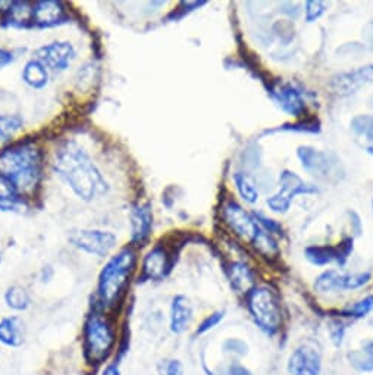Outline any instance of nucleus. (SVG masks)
<instances>
[{"label": "nucleus", "mask_w": 373, "mask_h": 375, "mask_svg": "<svg viewBox=\"0 0 373 375\" xmlns=\"http://www.w3.org/2000/svg\"><path fill=\"white\" fill-rule=\"evenodd\" d=\"M204 371H206V375H215V374H213L210 369H207V368H204Z\"/></svg>", "instance_id": "c03bdc74"}, {"label": "nucleus", "mask_w": 373, "mask_h": 375, "mask_svg": "<svg viewBox=\"0 0 373 375\" xmlns=\"http://www.w3.org/2000/svg\"><path fill=\"white\" fill-rule=\"evenodd\" d=\"M329 331H331V338L334 345L338 347L343 345V338H344V327L341 323H334L331 324L329 327Z\"/></svg>", "instance_id": "f704fd0d"}, {"label": "nucleus", "mask_w": 373, "mask_h": 375, "mask_svg": "<svg viewBox=\"0 0 373 375\" xmlns=\"http://www.w3.org/2000/svg\"><path fill=\"white\" fill-rule=\"evenodd\" d=\"M53 171L84 202H92L109 191L100 169L78 143L65 141L56 149Z\"/></svg>", "instance_id": "f257e3e1"}, {"label": "nucleus", "mask_w": 373, "mask_h": 375, "mask_svg": "<svg viewBox=\"0 0 373 375\" xmlns=\"http://www.w3.org/2000/svg\"><path fill=\"white\" fill-rule=\"evenodd\" d=\"M6 305L13 311H27L31 305L30 293L23 287V285H12L5 293Z\"/></svg>", "instance_id": "b1692460"}, {"label": "nucleus", "mask_w": 373, "mask_h": 375, "mask_svg": "<svg viewBox=\"0 0 373 375\" xmlns=\"http://www.w3.org/2000/svg\"><path fill=\"white\" fill-rule=\"evenodd\" d=\"M322 358L314 347L300 346L288 359L290 375H321Z\"/></svg>", "instance_id": "ddd939ff"}, {"label": "nucleus", "mask_w": 373, "mask_h": 375, "mask_svg": "<svg viewBox=\"0 0 373 375\" xmlns=\"http://www.w3.org/2000/svg\"><path fill=\"white\" fill-rule=\"evenodd\" d=\"M351 130L354 134L365 137L366 141L373 143V117L372 115H359L353 118Z\"/></svg>", "instance_id": "bb28decb"}, {"label": "nucleus", "mask_w": 373, "mask_h": 375, "mask_svg": "<svg viewBox=\"0 0 373 375\" xmlns=\"http://www.w3.org/2000/svg\"><path fill=\"white\" fill-rule=\"evenodd\" d=\"M297 156L301 167L322 181L336 183L344 177L340 157L332 152H322L310 146H300Z\"/></svg>", "instance_id": "39448f33"}, {"label": "nucleus", "mask_w": 373, "mask_h": 375, "mask_svg": "<svg viewBox=\"0 0 373 375\" xmlns=\"http://www.w3.org/2000/svg\"><path fill=\"white\" fill-rule=\"evenodd\" d=\"M68 15L65 12L63 4L56 0H40L34 5L32 9V24L40 28H49L65 24Z\"/></svg>", "instance_id": "2eb2a0df"}, {"label": "nucleus", "mask_w": 373, "mask_h": 375, "mask_svg": "<svg viewBox=\"0 0 373 375\" xmlns=\"http://www.w3.org/2000/svg\"><path fill=\"white\" fill-rule=\"evenodd\" d=\"M222 217L237 236L248 243H253L262 233V227L250 213L245 212L237 202L228 201L222 208Z\"/></svg>", "instance_id": "1a4fd4ad"}, {"label": "nucleus", "mask_w": 373, "mask_h": 375, "mask_svg": "<svg viewBox=\"0 0 373 375\" xmlns=\"http://www.w3.org/2000/svg\"><path fill=\"white\" fill-rule=\"evenodd\" d=\"M225 316V312L224 311H218V312H213L212 315L206 316L203 321H202V324L199 326L197 328V334H204L207 331H210L212 328H215L221 321L224 319Z\"/></svg>", "instance_id": "473e14b6"}, {"label": "nucleus", "mask_w": 373, "mask_h": 375, "mask_svg": "<svg viewBox=\"0 0 373 375\" xmlns=\"http://www.w3.org/2000/svg\"><path fill=\"white\" fill-rule=\"evenodd\" d=\"M350 365L357 372H373V358L363 350H353L347 355Z\"/></svg>", "instance_id": "cd10ccee"}, {"label": "nucleus", "mask_w": 373, "mask_h": 375, "mask_svg": "<svg viewBox=\"0 0 373 375\" xmlns=\"http://www.w3.org/2000/svg\"><path fill=\"white\" fill-rule=\"evenodd\" d=\"M362 350L366 352L369 356H372V358H373V340L366 342V343L363 345V349H362Z\"/></svg>", "instance_id": "37998d69"}, {"label": "nucleus", "mask_w": 373, "mask_h": 375, "mask_svg": "<svg viewBox=\"0 0 373 375\" xmlns=\"http://www.w3.org/2000/svg\"><path fill=\"white\" fill-rule=\"evenodd\" d=\"M370 311H373V296H369V297L360 300V302H357L356 305L348 306L346 309V312L353 315V316H363V315H366Z\"/></svg>", "instance_id": "2f4dec72"}, {"label": "nucleus", "mask_w": 373, "mask_h": 375, "mask_svg": "<svg viewBox=\"0 0 373 375\" xmlns=\"http://www.w3.org/2000/svg\"><path fill=\"white\" fill-rule=\"evenodd\" d=\"M372 208H373V201H372Z\"/></svg>", "instance_id": "de8ad7c7"}, {"label": "nucleus", "mask_w": 373, "mask_h": 375, "mask_svg": "<svg viewBox=\"0 0 373 375\" xmlns=\"http://www.w3.org/2000/svg\"><path fill=\"white\" fill-rule=\"evenodd\" d=\"M279 11H281L282 13L288 15L290 18H297L298 13H300V8H298L297 5H293V4H282V5L279 6Z\"/></svg>", "instance_id": "4c0bfd02"}, {"label": "nucleus", "mask_w": 373, "mask_h": 375, "mask_svg": "<svg viewBox=\"0 0 373 375\" xmlns=\"http://www.w3.org/2000/svg\"><path fill=\"white\" fill-rule=\"evenodd\" d=\"M115 333L108 319L93 314L87 319L84 328V349L92 362H102L112 350Z\"/></svg>", "instance_id": "423d86ee"}, {"label": "nucleus", "mask_w": 373, "mask_h": 375, "mask_svg": "<svg viewBox=\"0 0 373 375\" xmlns=\"http://www.w3.org/2000/svg\"><path fill=\"white\" fill-rule=\"evenodd\" d=\"M250 309L257 327L269 335H274L281 327V306L278 296L269 287H255L247 294Z\"/></svg>", "instance_id": "20e7f679"}, {"label": "nucleus", "mask_w": 373, "mask_h": 375, "mask_svg": "<svg viewBox=\"0 0 373 375\" xmlns=\"http://www.w3.org/2000/svg\"><path fill=\"white\" fill-rule=\"evenodd\" d=\"M0 343L18 347L24 343V323L20 316H8L0 321Z\"/></svg>", "instance_id": "aec40b11"}, {"label": "nucleus", "mask_w": 373, "mask_h": 375, "mask_svg": "<svg viewBox=\"0 0 373 375\" xmlns=\"http://www.w3.org/2000/svg\"><path fill=\"white\" fill-rule=\"evenodd\" d=\"M23 80L31 88H44L49 84V69L37 59H31L23 69Z\"/></svg>", "instance_id": "4be33fe9"}, {"label": "nucleus", "mask_w": 373, "mask_h": 375, "mask_svg": "<svg viewBox=\"0 0 373 375\" xmlns=\"http://www.w3.org/2000/svg\"><path fill=\"white\" fill-rule=\"evenodd\" d=\"M0 201H20V193L16 187L2 174H0Z\"/></svg>", "instance_id": "c85d7f7f"}, {"label": "nucleus", "mask_w": 373, "mask_h": 375, "mask_svg": "<svg viewBox=\"0 0 373 375\" xmlns=\"http://www.w3.org/2000/svg\"><path fill=\"white\" fill-rule=\"evenodd\" d=\"M0 263H2V254H0Z\"/></svg>", "instance_id": "49530a36"}, {"label": "nucleus", "mask_w": 373, "mask_h": 375, "mask_svg": "<svg viewBox=\"0 0 373 375\" xmlns=\"http://www.w3.org/2000/svg\"><path fill=\"white\" fill-rule=\"evenodd\" d=\"M192 318L194 312L190 300L183 294L175 296L171 303V331L175 334H183L190 327Z\"/></svg>", "instance_id": "a211bd4d"}, {"label": "nucleus", "mask_w": 373, "mask_h": 375, "mask_svg": "<svg viewBox=\"0 0 373 375\" xmlns=\"http://www.w3.org/2000/svg\"><path fill=\"white\" fill-rule=\"evenodd\" d=\"M0 174L13 183L18 193H30L40 181L42 155L31 143H21L0 152Z\"/></svg>", "instance_id": "f03ea898"}, {"label": "nucleus", "mask_w": 373, "mask_h": 375, "mask_svg": "<svg viewBox=\"0 0 373 375\" xmlns=\"http://www.w3.org/2000/svg\"><path fill=\"white\" fill-rule=\"evenodd\" d=\"M102 375H121V371H119L118 365L112 364V365H109V367H106V368H104V371L102 372Z\"/></svg>", "instance_id": "79ce46f5"}, {"label": "nucleus", "mask_w": 373, "mask_h": 375, "mask_svg": "<svg viewBox=\"0 0 373 375\" xmlns=\"http://www.w3.org/2000/svg\"><path fill=\"white\" fill-rule=\"evenodd\" d=\"M20 206V201H0V210H15Z\"/></svg>", "instance_id": "58836bf2"}, {"label": "nucleus", "mask_w": 373, "mask_h": 375, "mask_svg": "<svg viewBox=\"0 0 373 375\" xmlns=\"http://www.w3.org/2000/svg\"><path fill=\"white\" fill-rule=\"evenodd\" d=\"M370 278H372L370 273L346 274L335 270H329L316 278L314 289L321 293L338 292V290H356L366 285L370 281Z\"/></svg>", "instance_id": "9d476101"}, {"label": "nucleus", "mask_w": 373, "mask_h": 375, "mask_svg": "<svg viewBox=\"0 0 373 375\" xmlns=\"http://www.w3.org/2000/svg\"><path fill=\"white\" fill-rule=\"evenodd\" d=\"M373 84V65L360 66L351 73H344L334 77L332 88L340 95H353L360 90L362 85Z\"/></svg>", "instance_id": "4468645a"}, {"label": "nucleus", "mask_w": 373, "mask_h": 375, "mask_svg": "<svg viewBox=\"0 0 373 375\" xmlns=\"http://www.w3.org/2000/svg\"><path fill=\"white\" fill-rule=\"evenodd\" d=\"M133 247H123L104 265L99 275V297L104 306H112L119 300L135 268Z\"/></svg>", "instance_id": "7ed1b4c3"}, {"label": "nucleus", "mask_w": 373, "mask_h": 375, "mask_svg": "<svg viewBox=\"0 0 373 375\" xmlns=\"http://www.w3.org/2000/svg\"><path fill=\"white\" fill-rule=\"evenodd\" d=\"M228 375H253L252 371L238 362H233L228 368Z\"/></svg>", "instance_id": "c9c22d12"}, {"label": "nucleus", "mask_w": 373, "mask_h": 375, "mask_svg": "<svg viewBox=\"0 0 373 375\" xmlns=\"http://www.w3.org/2000/svg\"><path fill=\"white\" fill-rule=\"evenodd\" d=\"M222 349L225 353L237 356V358H243L248 353V346L243 340H238V338H229L224 343Z\"/></svg>", "instance_id": "7c9ffc66"}, {"label": "nucleus", "mask_w": 373, "mask_h": 375, "mask_svg": "<svg viewBox=\"0 0 373 375\" xmlns=\"http://www.w3.org/2000/svg\"><path fill=\"white\" fill-rule=\"evenodd\" d=\"M233 180L236 183V187L240 193V196L243 198V201H245L247 203H256L259 201V191L253 183V180L248 175L243 174V172H237Z\"/></svg>", "instance_id": "393cba45"}, {"label": "nucleus", "mask_w": 373, "mask_h": 375, "mask_svg": "<svg viewBox=\"0 0 373 375\" xmlns=\"http://www.w3.org/2000/svg\"><path fill=\"white\" fill-rule=\"evenodd\" d=\"M153 227V212L149 203L138 205L131 210V242L141 244L145 243Z\"/></svg>", "instance_id": "f3484780"}, {"label": "nucleus", "mask_w": 373, "mask_h": 375, "mask_svg": "<svg viewBox=\"0 0 373 375\" xmlns=\"http://www.w3.org/2000/svg\"><path fill=\"white\" fill-rule=\"evenodd\" d=\"M271 95L286 112L294 117H300L305 112L303 95L293 84H278L272 88Z\"/></svg>", "instance_id": "dca6fc26"}, {"label": "nucleus", "mask_w": 373, "mask_h": 375, "mask_svg": "<svg viewBox=\"0 0 373 375\" xmlns=\"http://www.w3.org/2000/svg\"><path fill=\"white\" fill-rule=\"evenodd\" d=\"M32 9L27 2H13L6 11V24L12 27H28L32 24Z\"/></svg>", "instance_id": "5701e85b"}, {"label": "nucleus", "mask_w": 373, "mask_h": 375, "mask_svg": "<svg viewBox=\"0 0 373 375\" xmlns=\"http://www.w3.org/2000/svg\"><path fill=\"white\" fill-rule=\"evenodd\" d=\"M35 56H37L35 59L40 61L47 69L62 73L75 59L77 52L69 42H53L37 49Z\"/></svg>", "instance_id": "9b49d317"}, {"label": "nucleus", "mask_w": 373, "mask_h": 375, "mask_svg": "<svg viewBox=\"0 0 373 375\" xmlns=\"http://www.w3.org/2000/svg\"><path fill=\"white\" fill-rule=\"evenodd\" d=\"M159 375H184L183 362L178 359H164L157 365Z\"/></svg>", "instance_id": "c756f323"}, {"label": "nucleus", "mask_w": 373, "mask_h": 375, "mask_svg": "<svg viewBox=\"0 0 373 375\" xmlns=\"http://www.w3.org/2000/svg\"><path fill=\"white\" fill-rule=\"evenodd\" d=\"M13 53L6 50V49H2L0 47V69H4L5 66L11 65L13 62Z\"/></svg>", "instance_id": "e433bc0d"}, {"label": "nucleus", "mask_w": 373, "mask_h": 375, "mask_svg": "<svg viewBox=\"0 0 373 375\" xmlns=\"http://www.w3.org/2000/svg\"><path fill=\"white\" fill-rule=\"evenodd\" d=\"M351 252H353V239L351 237L344 239L340 243L338 247H332V246H309L305 250L306 258L313 265H319V266H324V265H328V263H332V262L344 265Z\"/></svg>", "instance_id": "f8f14e48"}, {"label": "nucleus", "mask_w": 373, "mask_h": 375, "mask_svg": "<svg viewBox=\"0 0 373 375\" xmlns=\"http://www.w3.org/2000/svg\"><path fill=\"white\" fill-rule=\"evenodd\" d=\"M169 271V255L161 246L152 249L143 261V277L146 280H161Z\"/></svg>", "instance_id": "6ab92c4d"}, {"label": "nucleus", "mask_w": 373, "mask_h": 375, "mask_svg": "<svg viewBox=\"0 0 373 375\" xmlns=\"http://www.w3.org/2000/svg\"><path fill=\"white\" fill-rule=\"evenodd\" d=\"M363 37L366 39V42L370 46V49H373V21L366 24L365 31H363Z\"/></svg>", "instance_id": "ea45409f"}, {"label": "nucleus", "mask_w": 373, "mask_h": 375, "mask_svg": "<svg viewBox=\"0 0 373 375\" xmlns=\"http://www.w3.org/2000/svg\"><path fill=\"white\" fill-rule=\"evenodd\" d=\"M348 215L353 218L351 221V227H354V228H356V234L359 236L360 233H362V222H360V218H359V215H357V213L356 212H348Z\"/></svg>", "instance_id": "a19ab883"}, {"label": "nucleus", "mask_w": 373, "mask_h": 375, "mask_svg": "<svg viewBox=\"0 0 373 375\" xmlns=\"http://www.w3.org/2000/svg\"><path fill=\"white\" fill-rule=\"evenodd\" d=\"M228 277L238 293L248 294L253 290L255 274L244 262H234L228 268Z\"/></svg>", "instance_id": "412c9836"}, {"label": "nucleus", "mask_w": 373, "mask_h": 375, "mask_svg": "<svg viewBox=\"0 0 373 375\" xmlns=\"http://www.w3.org/2000/svg\"><path fill=\"white\" fill-rule=\"evenodd\" d=\"M326 11L325 2H307L306 4V21L313 23L319 20Z\"/></svg>", "instance_id": "72a5a7b5"}, {"label": "nucleus", "mask_w": 373, "mask_h": 375, "mask_svg": "<svg viewBox=\"0 0 373 375\" xmlns=\"http://www.w3.org/2000/svg\"><path fill=\"white\" fill-rule=\"evenodd\" d=\"M69 242L88 255L99 258L108 256L116 244V236L111 231L78 230L71 234Z\"/></svg>", "instance_id": "6e6552de"}, {"label": "nucleus", "mask_w": 373, "mask_h": 375, "mask_svg": "<svg viewBox=\"0 0 373 375\" xmlns=\"http://www.w3.org/2000/svg\"><path fill=\"white\" fill-rule=\"evenodd\" d=\"M24 127L20 115H0V141H8Z\"/></svg>", "instance_id": "a878e982"}, {"label": "nucleus", "mask_w": 373, "mask_h": 375, "mask_svg": "<svg viewBox=\"0 0 373 375\" xmlns=\"http://www.w3.org/2000/svg\"><path fill=\"white\" fill-rule=\"evenodd\" d=\"M319 189L316 186L305 183L297 174L286 169L279 175V190L268 198L266 203L275 213H287L295 196L314 194Z\"/></svg>", "instance_id": "0eeeda50"}, {"label": "nucleus", "mask_w": 373, "mask_h": 375, "mask_svg": "<svg viewBox=\"0 0 373 375\" xmlns=\"http://www.w3.org/2000/svg\"><path fill=\"white\" fill-rule=\"evenodd\" d=\"M367 152H369L370 155H373V146H369V148H367Z\"/></svg>", "instance_id": "a18cd8bd"}]
</instances>
